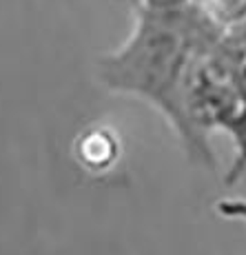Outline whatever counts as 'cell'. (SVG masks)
Here are the masks:
<instances>
[{"label": "cell", "instance_id": "obj_1", "mask_svg": "<svg viewBox=\"0 0 246 255\" xmlns=\"http://www.w3.org/2000/svg\"><path fill=\"white\" fill-rule=\"evenodd\" d=\"M220 27L200 4L178 11L133 7V24L122 45L98 58V80L118 96L146 102L169 122L189 158L213 164L189 118L186 91L195 65L222 40Z\"/></svg>", "mask_w": 246, "mask_h": 255}, {"label": "cell", "instance_id": "obj_2", "mask_svg": "<svg viewBox=\"0 0 246 255\" xmlns=\"http://www.w3.org/2000/svg\"><path fill=\"white\" fill-rule=\"evenodd\" d=\"M202 9H204L224 31L246 20V0H209Z\"/></svg>", "mask_w": 246, "mask_h": 255}, {"label": "cell", "instance_id": "obj_4", "mask_svg": "<svg viewBox=\"0 0 246 255\" xmlns=\"http://www.w3.org/2000/svg\"><path fill=\"white\" fill-rule=\"evenodd\" d=\"M137 4L146 9H155V11H178L193 4V0H137Z\"/></svg>", "mask_w": 246, "mask_h": 255}, {"label": "cell", "instance_id": "obj_3", "mask_svg": "<svg viewBox=\"0 0 246 255\" xmlns=\"http://www.w3.org/2000/svg\"><path fill=\"white\" fill-rule=\"evenodd\" d=\"M215 209L222 218L246 222V198H224L215 204Z\"/></svg>", "mask_w": 246, "mask_h": 255}]
</instances>
